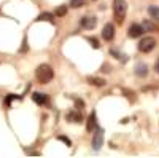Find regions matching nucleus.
Instances as JSON below:
<instances>
[{"label":"nucleus","mask_w":159,"mask_h":158,"mask_svg":"<svg viewBox=\"0 0 159 158\" xmlns=\"http://www.w3.org/2000/svg\"><path fill=\"white\" fill-rule=\"evenodd\" d=\"M35 77H37V80L38 83H42V85H46L52 80V77H54V72H52V67L48 64H40L37 70H35Z\"/></svg>","instance_id":"obj_1"},{"label":"nucleus","mask_w":159,"mask_h":158,"mask_svg":"<svg viewBox=\"0 0 159 158\" xmlns=\"http://www.w3.org/2000/svg\"><path fill=\"white\" fill-rule=\"evenodd\" d=\"M113 11H115V18L119 24H123L126 13H127V2L126 0H113Z\"/></svg>","instance_id":"obj_2"},{"label":"nucleus","mask_w":159,"mask_h":158,"mask_svg":"<svg viewBox=\"0 0 159 158\" xmlns=\"http://www.w3.org/2000/svg\"><path fill=\"white\" fill-rule=\"evenodd\" d=\"M154 46H156V38L153 37H143L139 43V50L142 53H150L154 50Z\"/></svg>","instance_id":"obj_3"},{"label":"nucleus","mask_w":159,"mask_h":158,"mask_svg":"<svg viewBox=\"0 0 159 158\" xmlns=\"http://www.w3.org/2000/svg\"><path fill=\"white\" fill-rule=\"evenodd\" d=\"M80 24H81L83 29L91 31V29H94L97 26V18L92 16V15H86V16H83L81 19H80Z\"/></svg>","instance_id":"obj_4"},{"label":"nucleus","mask_w":159,"mask_h":158,"mask_svg":"<svg viewBox=\"0 0 159 158\" xmlns=\"http://www.w3.org/2000/svg\"><path fill=\"white\" fill-rule=\"evenodd\" d=\"M143 32H145L143 26L134 22V24H130V27H129V31H127V35H129L130 38H139V37L143 35Z\"/></svg>","instance_id":"obj_5"},{"label":"nucleus","mask_w":159,"mask_h":158,"mask_svg":"<svg viewBox=\"0 0 159 158\" xmlns=\"http://www.w3.org/2000/svg\"><path fill=\"white\" fill-rule=\"evenodd\" d=\"M102 37L105 42H111L113 37H115V26L113 24H105L103 26V31H102Z\"/></svg>","instance_id":"obj_6"},{"label":"nucleus","mask_w":159,"mask_h":158,"mask_svg":"<svg viewBox=\"0 0 159 158\" xmlns=\"http://www.w3.org/2000/svg\"><path fill=\"white\" fill-rule=\"evenodd\" d=\"M102 144H103V129L99 128L96 131L94 137H92V147H94V150H99L102 147Z\"/></svg>","instance_id":"obj_7"},{"label":"nucleus","mask_w":159,"mask_h":158,"mask_svg":"<svg viewBox=\"0 0 159 158\" xmlns=\"http://www.w3.org/2000/svg\"><path fill=\"white\" fill-rule=\"evenodd\" d=\"M97 128V120H96V112H91L88 117V122H86V131L88 133H92Z\"/></svg>","instance_id":"obj_8"},{"label":"nucleus","mask_w":159,"mask_h":158,"mask_svg":"<svg viewBox=\"0 0 159 158\" xmlns=\"http://www.w3.org/2000/svg\"><path fill=\"white\" fill-rule=\"evenodd\" d=\"M135 75L137 77H147L148 75V65L145 62H139L135 65Z\"/></svg>","instance_id":"obj_9"},{"label":"nucleus","mask_w":159,"mask_h":158,"mask_svg":"<svg viewBox=\"0 0 159 158\" xmlns=\"http://www.w3.org/2000/svg\"><path fill=\"white\" fill-rule=\"evenodd\" d=\"M67 120L69 122H75V123H81L83 122V117H81V113H80V112L72 110V112L67 113Z\"/></svg>","instance_id":"obj_10"},{"label":"nucleus","mask_w":159,"mask_h":158,"mask_svg":"<svg viewBox=\"0 0 159 158\" xmlns=\"http://www.w3.org/2000/svg\"><path fill=\"white\" fill-rule=\"evenodd\" d=\"M32 99H34V102H37L38 105H43V104H46V101H48L46 94H43V93H32Z\"/></svg>","instance_id":"obj_11"},{"label":"nucleus","mask_w":159,"mask_h":158,"mask_svg":"<svg viewBox=\"0 0 159 158\" xmlns=\"http://www.w3.org/2000/svg\"><path fill=\"white\" fill-rule=\"evenodd\" d=\"M88 83L92 85V86H103L107 82H105L103 78H99V77H88Z\"/></svg>","instance_id":"obj_12"},{"label":"nucleus","mask_w":159,"mask_h":158,"mask_svg":"<svg viewBox=\"0 0 159 158\" xmlns=\"http://www.w3.org/2000/svg\"><path fill=\"white\" fill-rule=\"evenodd\" d=\"M148 13H150V16L154 19V21H157L159 22V7H148Z\"/></svg>","instance_id":"obj_13"},{"label":"nucleus","mask_w":159,"mask_h":158,"mask_svg":"<svg viewBox=\"0 0 159 158\" xmlns=\"http://www.w3.org/2000/svg\"><path fill=\"white\" fill-rule=\"evenodd\" d=\"M54 15H56L57 18L65 16V15H67V7H65V5H59V7L56 8V11H54Z\"/></svg>","instance_id":"obj_14"},{"label":"nucleus","mask_w":159,"mask_h":158,"mask_svg":"<svg viewBox=\"0 0 159 158\" xmlns=\"http://www.w3.org/2000/svg\"><path fill=\"white\" fill-rule=\"evenodd\" d=\"M142 26H143V29H145V31H153V32H157V26H154V24H153V22H150V21H145Z\"/></svg>","instance_id":"obj_15"},{"label":"nucleus","mask_w":159,"mask_h":158,"mask_svg":"<svg viewBox=\"0 0 159 158\" xmlns=\"http://www.w3.org/2000/svg\"><path fill=\"white\" fill-rule=\"evenodd\" d=\"M37 19L38 21H49V22H52V15H51V13H42Z\"/></svg>","instance_id":"obj_16"},{"label":"nucleus","mask_w":159,"mask_h":158,"mask_svg":"<svg viewBox=\"0 0 159 158\" xmlns=\"http://www.w3.org/2000/svg\"><path fill=\"white\" fill-rule=\"evenodd\" d=\"M86 40L91 43L92 48H100V43H99V40H97L96 37H86Z\"/></svg>","instance_id":"obj_17"},{"label":"nucleus","mask_w":159,"mask_h":158,"mask_svg":"<svg viewBox=\"0 0 159 158\" xmlns=\"http://www.w3.org/2000/svg\"><path fill=\"white\" fill-rule=\"evenodd\" d=\"M70 5H72V8H80L84 5V0H70Z\"/></svg>","instance_id":"obj_18"},{"label":"nucleus","mask_w":159,"mask_h":158,"mask_svg":"<svg viewBox=\"0 0 159 158\" xmlns=\"http://www.w3.org/2000/svg\"><path fill=\"white\" fill-rule=\"evenodd\" d=\"M57 139H59V141H62V142H64L67 147H70V146H72V142H70L67 137H65V136H57Z\"/></svg>","instance_id":"obj_19"},{"label":"nucleus","mask_w":159,"mask_h":158,"mask_svg":"<svg viewBox=\"0 0 159 158\" xmlns=\"http://www.w3.org/2000/svg\"><path fill=\"white\" fill-rule=\"evenodd\" d=\"M110 55H113V56H115L116 59H123V56L119 55V51H116V50H113V48L110 50Z\"/></svg>","instance_id":"obj_20"},{"label":"nucleus","mask_w":159,"mask_h":158,"mask_svg":"<svg viewBox=\"0 0 159 158\" xmlns=\"http://www.w3.org/2000/svg\"><path fill=\"white\" fill-rule=\"evenodd\" d=\"M75 102H76V107H78V109H83V105H84V102H83L81 99H76Z\"/></svg>","instance_id":"obj_21"},{"label":"nucleus","mask_w":159,"mask_h":158,"mask_svg":"<svg viewBox=\"0 0 159 158\" xmlns=\"http://www.w3.org/2000/svg\"><path fill=\"white\" fill-rule=\"evenodd\" d=\"M111 70V67H108V64H103L102 65V72H110Z\"/></svg>","instance_id":"obj_22"},{"label":"nucleus","mask_w":159,"mask_h":158,"mask_svg":"<svg viewBox=\"0 0 159 158\" xmlns=\"http://www.w3.org/2000/svg\"><path fill=\"white\" fill-rule=\"evenodd\" d=\"M154 70H156V74H159V58L156 59V64H154Z\"/></svg>","instance_id":"obj_23"},{"label":"nucleus","mask_w":159,"mask_h":158,"mask_svg":"<svg viewBox=\"0 0 159 158\" xmlns=\"http://www.w3.org/2000/svg\"><path fill=\"white\" fill-rule=\"evenodd\" d=\"M94 2H96V0H94Z\"/></svg>","instance_id":"obj_24"}]
</instances>
